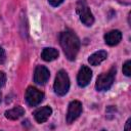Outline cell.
Returning a JSON list of instances; mask_svg holds the SVG:
<instances>
[{
  "mask_svg": "<svg viewBox=\"0 0 131 131\" xmlns=\"http://www.w3.org/2000/svg\"><path fill=\"white\" fill-rule=\"evenodd\" d=\"M59 43L69 60H74L80 49V41L72 31H64L59 35Z\"/></svg>",
  "mask_w": 131,
  "mask_h": 131,
  "instance_id": "6da1fadb",
  "label": "cell"
},
{
  "mask_svg": "<svg viewBox=\"0 0 131 131\" xmlns=\"http://www.w3.org/2000/svg\"><path fill=\"white\" fill-rule=\"evenodd\" d=\"M70 88V79L66 71L60 70L56 77H55V82H54V91L57 95H64L68 93Z\"/></svg>",
  "mask_w": 131,
  "mask_h": 131,
  "instance_id": "7a4b0ae2",
  "label": "cell"
},
{
  "mask_svg": "<svg viewBox=\"0 0 131 131\" xmlns=\"http://www.w3.org/2000/svg\"><path fill=\"white\" fill-rule=\"evenodd\" d=\"M115 74H116V68H112L108 72L99 75L97 80H96V83H95L96 90H98V91L108 90L114 83Z\"/></svg>",
  "mask_w": 131,
  "mask_h": 131,
  "instance_id": "3957f363",
  "label": "cell"
},
{
  "mask_svg": "<svg viewBox=\"0 0 131 131\" xmlns=\"http://www.w3.org/2000/svg\"><path fill=\"white\" fill-rule=\"evenodd\" d=\"M77 13L79 14L80 20L85 25V26H91L94 23V17L86 4L85 0H79L77 4Z\"/></svg>",
  "mask_w": 131,
  "mask_h": 131,
  "instance_id": "277c9868",
  "label": "cell"
},
{
  "mask_svg": "<svg viewBox=\"0 0 131 131\" xmlns=\"http://www.w3.org/2000/svg\"><path fill=\"white\" fill-rule=\"evenodd\" d=\"M25 98L29 105L36 106L39 103H41V101L44 98V94H43V92H41L40 90H38L35 87H29L26 91Z\"/></svg>",
  "mask_w": 131,
  "mask_h": 131,
  "instance_id": "5b68a950",
  "label": "cell"
},
{
  "mask_svg": "<svg viewBox=\"0 0 131 131\" xmlns=\"http://www.w3.org/2000/svg\"><path fill=\"white\" fill-rule=\"evenodd\" d=\"M82 113V103L79 100H74L71 101L68 107V113H67V122L69 124L73 123L75 120L78 119V117Z\"/></svg>",
  "mask_w": 131,
  "mask_h": 131,
  "instance_id": "8992f818",
  "label": "cell"
},
{
  "mask_svg": "<svg viewBox=\"0 0 131 131\" xmlns=\"http://www.w3.org/2000/svg\"><path fill=\"white\" fill-rule=\"evenodd\" d=\"M49 70L44 66H38L34 72V81L39 85H44L49 80Z\"/></svg>",
  "mask_w": 131,
  "mask_h": 131,
  "instance_id": "52a82bcc",
  "label": "cell"
},
{
  "mask_svg": "<svg viewBox=\"0 0 131 131\" xmlns=\"http://www.w3.org/2000/svg\"><path fill=\"white\" fill-rule=\"evenodd\" d=\"M91 78H92V71L90 70V68H88L87 66H82V68L80 69L78 73V77H77L78 85L80 87L87 86L90 83Z\"/></svg>",
  "mask_w": 131,
  "mask_h": 131,
  "instance_id": "ba28073f",
  "label": "cell"
},
{
  "mask_svg": "<svg viewBox=\"0 0 131 131\" xmlns=\"http://www.w3.org/2000/svg\"><path fill=\"white\" fill-rule=\"evenodd\" d=\"M122 39V33L119 30H113L110 31L104 35V41L110 46H115L120 43Z\"/></svg>",
  "mask_w": 131,
  "mask_h": 131,
  "instance_id": "9c48e42d",
  "label": "cell"
},
{
  "mask_svg": "<svg viewBox=\"0 0 131 131\" xmlns=\"http://www.w3.org/2000/svg\"><path fill=\"white\" fill-rule=\"evenodd\" d=\"M52 114V110L49 106H43L38 108L37 111H35L34 113V117L35 120L38 123H44L47 121V119L50 117V115Z\"/></svg>",
  "mask_w": 131,
  "mask_h": 131,
  "instance_id": "30bf717a",
  "label": "cell"
},
{
  "mask_svg": "<svg viewBox=\"0 0 131 131\" xmlns=\"http://www.w3.org/2000/svg\"><path fill=\"white\" fill-rule=\"evenodd\" d=\"M106 56H107V54L104 50H99V51L91 54L88 58V61L91 66H98L106 58Z\"/></svg>",
  "mask_w": 131,
  "mask_h": 131,
  "instance_id": "8fae6325",
  "label": "cell"
},
{
  "mask_svg": "<svg viewBox=\"0 0 131 131\" xmlns=\"http://www.w3.org/2000/svg\"><path fill=\"white\" fill-rule=\"evenodd\" d=\"M41 57L45 61H52L58 57V51L52 47H46L41 53Z\"/></svg>",
  "mask_w": 131,
  "mask_h": 131,
  "instance_id": "7c38bea8",
  "label": "cell"
},
{
  "mask_svg": "<svg viewBox=\"0 0 131 131\" xmlns=\"http://www.w3.org/2000/svg\"><path fill=\"white\" fill-rule=\"evenodd\" d=\"M25 114V110L21 106H15L11 110H8L5 112V117L9 120H17L20 117H23Z\"/></svg>",
  "mask_w": 131,
  "mask_h": 131,
  "instance_id": "4fadbf2b",
  "label": "cell"
},
{
  "mask_svg": "<svg viewBox=\"0 0 131 131\" xmlns=\"http://www.w3.org/2000/svg\"><path fill=\"white\" fill-rule=\"evenodd\" d=\"M123 73L126 75V76H130L131 75V61L130 60H127L124 64H123Z\"/></svg>",
  "mask_w": 131,
  "mask_h": 131,
  "instance_id": "5bb4252c",
  "label": "cell"
},
{
  "mask_svg": "<svg viewBox=\"0 0 131 131\" xmlns=\"http://www.w3.org/2000/svg\"><path fill=\"white\" fill-rule=\"evenodd\" d=\"M5 82H6V75L4 74V72H0V88L5 85Z\"/></svg>",
  "mask_w": 131,
  "mask_h": 131,
  "instance_id": "9a60e30c",
  "label": "cell"
},
{
  "mask_svg": "<svg viewBox=\"0 0 131 131\" xmlns=\"http://www.w3.org/2000/svg\"><path fill=\"white\" fill-rule=\"evenodd\" d=\"M6 59V55H5V51L2 47H0V64L3 63Z\"/></svg>",
  "mask_w": 131,
  "mask_h": 131,
  "instance_id": "2e32d148",
  "label": "cell"
},
{
  "mask_svg": "<svg viewBox=\"0 0 131 131\" xmlns=\"http://www.w3.org/2000/svg\"><path fill=\"white\" fill-rule=\"evenodd\" d=\"M62 1L63 0H48V2L50 3V5H52V6H58L59 4L62 3Z\"/></svg>",
  "mask_w": 131,
  "mask_h": 131,
  "instance_id": "e0dca14e",
  "label": "cell"
},
{
  "mask_svg": "<svg viewBox=\"0 0 131 131\" xmlns=\"http://www.w3.org/2000/svg\"><path fill=\"white\" fill-rule=\"evenodd\" d=\"M119 1L120 3H124V4H129L130 3V0H117Z\"/></svg>",
  "mask_w": 131,
  "mask_h": 131,
  "instance_id": "ac0fdd59",
  "label": "cell"
},
{
  "mask_svg": "<svg viewBox=\"0 0 131 131\" xmlns=\"http://www.w3.org/2000/svg\"><path fill=\"white\" fill-rule=\"evenodd\" d=\"M129 124H130V119L127 121V125H126V127H125V130H129L130 128H129Z\"/></svg>",
  "mask_w": 131,
  "mask_h": 131,
  "instance_id": "d6986e66",
  "label": "cell"
},
{
  "mask_svg": "<svg viewBox=\"0 0 131 131\" xmlns=\"http://www.w3.org/2000/svg\"><path fill=\"white\" fill-rule=\"evenodd\" d=\"M0 101H1V92H0Z\"/></svg>",
  "mask_w": 131,
  "mask_h": 131,
  "instance_id": "ffe728a7",
  "label": "cell"
}]
</instances>
